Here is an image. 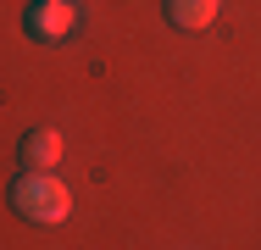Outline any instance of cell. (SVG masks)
I'll use <instances>...</instances> for the list:
<instances>
[{
	"mask_svg": "<svg viewBox=\"0 0 261 250\" xmlns=\"http://www.w3.org/2000/svg\"><path fill=\"white\" fill-rule=\"evenodd\" d=\"M11 211H17L22 222L56 228V222H67L72 195H67V184H61V178H50V172H22V178L11 184Z\"/></svg>",
	"mask_w": 261,
	"mask_h": 250,
	"instance_id": "6da1fadb",
	"label": "cell"
},
{
	"mask_svg": "<svg viewBox=\"0 0 261 250\" xmlns=\"http://www.w3.org/2000/svg\"><path fill=\"white\" fill-rule=\"evenodd\" d=\"M72 0H34L28 6V17H22V28L34 34V39H61L67 28H72Z\"/></svg>",
	"mask_w": 261,
	"mask_h": 250,
	"instance_id": "7a4b0ae2",
	"label": "cell"
},
{
	"mask_svg": "<svg viewBox=\"0 0 261 250\" xmlns=\"http://www.w3.org/2000/svg\"><path fill=\"white\" fill-rule=\"evenodd\" d=\"M22 172H50L56 161H61V134L56 128H34V134H22Z\"/></svg>",
	"mask_w": 261,
	"mask_h": 250,
	"instance_id": "3957f363",
	"label": "cell"
},
{
	"mask_svg": "<svg viewBox=\"0 0 261 250\" xmlns=\"http://www.w3.org/2000/svg\"><path fill=\"white\" fill-rule=\"evenodd\" d=\"M217 11H222V0H167V22L172 28H184V34H200L217 22Z\"/></svg>",
	"mask_w": 261,
	"mask_h": 250,
	"instance_id": "277c9868",
	"label": "cell"
}]
</instances>
